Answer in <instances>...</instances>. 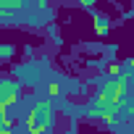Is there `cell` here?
Wrapping results in <instances>:
<instances>
[{
  "mask_svg": "<svg viewBox=\"0 0 134 134\" xmlns=\"http://www.w3.org/2000/svg\"><path fill=\"white\" fill-rule=\"evenodd\" d=\"M29 134H50L55 126V105L50 100H37L24 121Z\"/></svg>",
  "mask_w": 134,
  "mask_h": 134,
  "instance_id": "6da1fadb",
  "label": "cell"
},
{
  "mask_svg": "<svg viewBox=\"0 0 134 134\" xmlns=\"http://www.w3.org/2000/svg\"><path fill=\"white\" fill-rule=\"evenodd\" d=\"M21 100V84L16 79H0V113H8Z\"/></svg>",
  "mask_w": 134,
  "mask_h": 134,
  "instance_id": "7a4b0ae2",
  "label": "cell"
},
{
  "mask_svg": "<svg viewBox=\"0 0 134 134\" xmlns=\"http://www.w3.org/2000/svg\"><path fill=\"white\" fill-rule=\"evenodd\" d=\"M13 76L19 84H26V87H34L40 82V66L37 63H24V66H16L13 69Z\"/></svg>",
  "mask_w": 134,
  "mask_h": 134,
  "instance_id": "3957f363",
  "label": "cell"
},
{
  "mask_svg": "<svg viewBox=\"0 0 134 134\" xmlns=\"http://www.w3.org/2000/svg\"><path fill=\"white\" fill-rule=\"evenodd\" d=\"M92 26H95V34L105 37V34H108V29H110V19H108V16L95 13V16H92Z\"/></svg>",
  "mask_w": 134,
  "mask_h": 134,
  "instance_id": "277c9868",
  "label": "cell"
},
{
  "mask_svg": "<svg viewBox=\"0 0 134 134\" xmlns=\"http://www.w3.org/2000/svg\"><path fill=\"white\" fill-rule=\"evenodd\" d=\"M24 0H0V16H5V11H21Z\"/></svg>",
  "mask_w": 134,
  "mask_h": 134,
  "instance_id": "5b68a950",
  "label": "cell"
},
{
  "mask_svg": "<svg viewBox=\"0 0 134 134\" xmlns=\"http://www.w3.org/2000/svg\"><path fill=\"white\" fill-rule=\"evenodd\" d=\"M16 55V45L13 42H0V60H11Z\"/></svg>",
  "mask_w": 134,
  "mask_h": 134,
  "instance_id": "8992f818",
  "label": "cell"
},
{
  "mask_svg": "<svg viewBox=\"0 0 134 134\" xmlns=\"http://www.w3.org/2000/svg\"><path fill=\"white\" fill-rule=\"evenodd\" d=\"M108 74H110V76H118V74H121V66H118V63H110V66H108Z\"/></svg>",
  "mask_w": 134,
  "mask_h": 134,
  "instance_id": "52a82bcc",
  "label": "cell"
},
{
  "mask_svg": "<svg viewBox=\"0 0 134 134\" xmlns=\"http://www.w3.org/2000/svg\"><path fill=\"white\" fill-rule=\"evenodd\" d=\"M95 3H97V0H79V5H82V8H87V11H92V8H95Z\"/></svg>",
  "mask_w": 134,
  "mask_h": 134,
  "instance_id": "ba28073f",
  "label": "cell"
},
{
  "mask_svg": "<svg viewBox=\"0 0 134 134\" xmlns=\"http://www.w3.org/2000/svg\"><path fill=\"white\" fill-rule=\"evenodd\" d=\"M47 92H50V95H60V84H58V82H53V84H50V90H47Z\"/></svg>",
  "mask_w": 134,
  "mask_h": 134,
  "instance_id": "9c48e42d",
  "label": "cell"
},
{
  "mask_svg": "<svg viewBox=\"0 0 134 134\" xmlns=\"http://www.w3.org/2000/svg\"><path fill=\"white\" fill-rule=\"evenodd\" d=\"M0 134H13V131H11V126H0Z\"/></svg>",
  "mask_w": 134,
  "mask_h": 134,
  "instance_id": "30bf717a",
  "label": "cell"
},
{
  "mask_svg": "<svg viewBox=\"0 0 134 134\" xmlns=\"http://www.w3.org/2000/svg\"><path fill=\"white\" fill-rule=\"evenodd\" d=\"M66 134H76V131H66Z\"/></svg>",
  "mask_w": 134,
  "mask_h": 134,
  "instance_id": "8fae6325",
  "label": "cell"
}]
</instances>
